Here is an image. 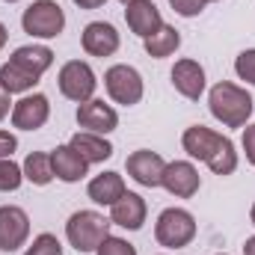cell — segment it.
<instances>
[{"instance_id": "obj_1", "label": "cell", "mask_w": 255, "mask_h": 255, "mask_svg": "<svg viewBox=\"0 0 255 255\" xmlns=\"http://www.w3.org/2000/svg\"><path fill=\"white\" fill-rule=\"evenodd\" d=\"M181 145L184 151L190 154L193 160H202L208 163V169L214 175H232L238 169V151H235V142L217 130L205 125H193L181 133Z\"/></svg>"}, {"instance_id": "obj_2", "label": "cell", "mask_w": 255, "mask_h": 255, "mask_svg": "<svg viewBox=\"0 0 255 255\" xmlns=\"http://www.w3.org/2000/svg\"><path fill=\"white\" fill-rule=\"evenodd\" d=\"M208 107L211 116L226 128H244L253 116V95L232 80H220L208 92Z\"/></svg>"}, {"instance_id": "obj_3", "label": "cell", "mask_w": 255, "mask_h": 255, "mask_svg": "<svg viewBox=\"0 0 255 255\" xmlns=\"http://www.w3.org/2000/svg\"><path fill=\"white\" fill-rule=\"evenodd\" d=\"M110 220L98 211H74L65 223V238L77 253H95L110 235Z\"/></svg>"}, {"instance_id": "obj_4", "label": "cell", "mask_w": 255, "mask_h": 255, "mask_svg": "<svg viewBox=\"0 0 255 255\" xmlns=\"http://www.w3.org/2000/svg\"><path fill=\"white\" fill-rule=\"evenodd\" d=\"M21 27L33 39H57L65 27V12L57 0H33L21 15Z\"/></svg>"}, {"instance_id": "obj_5", "label": "cell", "mask_w": 255, "mask_h": 255, "mask_svg": "<svg viewBox=\"0 0 255 255\" xmlns=\"http://www.w3.org/2000/svg\"><path fill=\"white\" fill-rule=\"evenodd\" d=\"M154 238L166 250H184L196 238V217L184 208H166L160 211L154 223Z\"/></svg>"}, {"instance_id": "obj_6", "label": "cell", "mask_w": 255, "mask_h": 255, "mask_svg": "<svg viewBox=\"0 0 255 255\" xmlns=\"http://www.w3.org/2000/svg\"><path fill=\"white\" fill-rule=\"evenodd\" d=\"M104 89L107 95L122 104V107H133L142 101V92H145V83H142V74L133 68V65H110L104 71Z\"/></svg>"}, {"instance_id": "obj_7", "label": "cell", "mask_w": 255, "mask_h": 255, "mask_svg": "<svg viewBox=\"0 0 255 255\" xmlns=\"http://www.w3.org/2000/svg\"><path fill=\"white\" fill-rule=\"evenodd\" d=\"M57 83H60V92H63L68 101H74V104L89 101L95 95V89H98V77H95L92 65L83 63V60H68L60 68Z\"/></svg>"}, {"instance_id": "obj_8", "label": "cell", "mask_w": 255, "mask_h": 255, "mask_svg": "<svg viewBox=\"0 0 255 255\" xmlns=\"http://www.w3.org/2000/svg\"><path fill=\"white\" fill-rule=\"evenodd\" d=\"M30 238V217L18 205H0V250L18 253Z\"/></svg>"}, {"instance_id": "obj_9", "label": "cell", "mask_w": 255, "mask_h": 255, "mask_svg": "<svg viewBox=\"0 0 255 255\" xmlns=\"http://www.w3.org/2000/svg\"><path fill=\"white\" fill-rule=\"evenodd\" d=\"M125 169L139 187H160L166 160L157 151H151V148H136L133 154H128Z\"/></svg>"}, {"instance_id": "obj_10", "label": "cell", "mask_w": 255, "mask_h": 255, "mask_svg": "<svg viewBox=\"0 0 255 255\" xmlns=\"http://www.w3.org/2000/svg\"><path fill=\"white\" fill-rule=\"evenodd\" d=\"M51 119V101L42 92H27L21 101L12 104V125L18 130H39Z\"/></svg>"}, {"instance_id": "obj_11", "label": "cell", "mask_w": 255, "mask_h": 255, "mask_svg": "<svg viewBox=\"0 0 255 255\" xmlns=\"http://www.w3.org/2000/svg\"><path fill=\"white\" fill-rule=\"evenodd\" d=\"M160 187L166 193H172L175 199H190V196H196L199 187H202V175H199V169L193 166L190 160H172V163H166V169H163Z\"/></svg>"}, {"instance_id": "obj_12", "label": "cell", "mask_w": 255, "mask_h": 255, "mask_svg": "<svg viewBox=\"0 0 255 255\" xmlns=\"http://www.w3.org/2000/svg\"><path fill=\"white\" fill-rule=\"evenodd\" d=\"M77 125L83 130H89V133L107 136V133H113L119 128V113L110 104H104L101 98H89V101H83L77 107Z\"/></svg>"}, {"instance_id": "obj_13", "label": "cell", "mask_w": 255, "mask_h": 255, "mask_svg": "<svg viewBox=\"0 0 255 255\" xmlns=\"http://www.w3.org/2000/svg\"><path fill=\"white\" fill-rule=\"evenodd\" d=\"M80 45L89 57H113L122 45L119 39V30L107 21H92L83 27V36H80Z\"/></svg>"}, {"instance_id": "obj_14", "label": "cell", "mask_w": 255, "mask_h": 255, "mask_svg": "<svg viewBox=\"0 0 255 255\" xmlns=\"http://www.w3.org/2000/svg\"><path fill=\"white\" fill-rule=\"evenodd\" d=\"M172 86L178 95H184L187 101H199L205 92V68L196 60H178L172 65Z\"/></svg>"}, {"instance_id": "obj_15", "label": "cell", "mask_w": 255, "mask_h": 255, "mask_svg": "<svg viewBox=\"0 0 255 255\" xmlns=\"http://www.w3.org/2000/svg\"><path fill=\"white\" fill-rule=\"evenodd\" d=\"M125 21H128V30L136 33L139 39H148L151 33H157L163 27L160 9L154 6V0H139V3L125 6Z\"/></svg>"}, {"instance_id": "obj_16", "label": "cell", "mask_w": 255, "mask_h": 255, "mask_svg": "<svg viewBox=\"0 0 255 255\" xmlns=\"http://www.w3.org/2000/svg\"><path fill=\"white\" fill-rule=\"evenodd\" d=\"M145 214H148V208L139 193H125L116 205H110V223L122 226L128 232H139L145 223Z\"/></svg>"}, {"instance_id": "obj_17", "label": "cell", "mask_w": 255, "mask_h": 255, "mask_svg": "<svg viewBox=\"0 0 255 255\" xmlns=\"http://www.w3.org/2000/svg\"><path fill=\"white\" fill-rule=\"evenodd\" d=\"M51 163H54V175L65 184H77L80 178L89 175V163L71 148V145H57L51 151Z\"/></svg>"}, {"instance_id": "obj_18", "label": "cell", "mask_w": 255, "mask_h": 255, "mask_svg": "<svg viewBox=\"0 0 255 255\" xmlns=\"http://www.w3.org/2000/svg\"><path fill=\"white\" fill-rule=\"evenodd\" d=\"M68 145L92 166V163H104V160H110L113 157V145L101 136V133H89V130H77L71 139H68Z\"/></svg>"}, {"instance_id": "obj_19", "label": "cell", "mask_w": 255, "mask_h": 255, "mask_svg": "<svg viewBox=\"0 0 255 255\" xmlns=\"http://www.w3.org/2000/svg\"><path fill=\"white\" fill-rule=\"evenodd\" d=\"M86 193H89V199L95 205H107L110 208V205H116L125 196L128 187H125V178L119 172H101V175H95L86 184Z\"/></svg>"}, {"instance_id": "obj_20", "label": "cell", "mask_w": 255, "mask_h": 255, "mask_svg": "<svg viewBox=\"0 0 255 255\" xmlns=\"http://www.w3.org/2000/svg\"><path fill=\"white\" fill-rule=\"evenodd\" d=\"M9 63L21 65L24 71H30V74H36V77H42V74L54 65V51H51L48 45H21V48H15V51H12Z\"/></svg>"}, {"instance_id": "obj_21", "label": "cell", "mask_w": 255, "mask_h": 255, "mask_svg": "<svg viewBox=\"0 0 255 255\" xmlns=\"http://www.w3.org/2000/svg\"><path fill=\"white\" fill-rule=\"evenodd\" d=\"M145 45V54L154 57V60H163V57H172L178 48H181V33L169 24H163L157 33H151L148 39H142Z\"/></svg>"}, {"instance_id": "obj_22", "label": "cell", "mask_w": 255, "mask_h": 255, "mask_svg": "<svg viewBox=\"0 0 255 255\" xmlns=\"http://www.w3.org/2000/svg\"><path fill=\"white\" fill-rule=\"evenodd\" d=\"M24 178L36 187H48L57 175H54V163H51V154L48 151H30L24 157Z\"/></svg>"}, {"instance_id": "obj_23", "label": "cell", "mask_w": 255, "mask_h": 255, "mask_svg": "<svg viewBox=\"0 0 255 255\" xmlns=\"http://www.w3.org/2000/svg\"><path fill=\"white\" fill-rule=\"evenodd\" d=\"M36 83H39V77L30 74V71H24L21 65H15V63L0 65V86L9 95H27L30 89H36Z\"/></svg>"}, {"instance_id": "obj_24", "label": "cell", "mask_w": 255, "mask_h": 255, "mask_svg": "<svg viewBox=\"0 0 255 255\" xmlns=\"http://www.w3.org/2000/svg\"><path fill=\"white\" fill-rule=\"evenodd\" d=\"M24 181V169L12 160V157H3L0 160V193H15Z\"/></svg>"}, {"instance_id": "obj_25", "label": "cell", "mask_w": 255, "mask_h": 255, "mask_svg": "<svg viewBox=\"0 0 255 255\" xmlns=\"http://www.w3.org/2000/svg\"><path fill=\"white\" fill-rule=\"evenodd\" d=\"M24 255H63V244L57 241V235L42 232L39 238H33V244L27 247Z\"/></svg>"}, {"instance_id": "obj_26", "label": "cell", "mask_w": 255, "mask_h": 255, "mask_svg": "<svg viewBox=\"0 0 255 255\" xmlns=\"http://www.w3.org/2000/svg\"><path fill=\"white\" fill-rule=\"evenodd\" d=\"M95 255H136V247L128 244L125 238H113V235H107L104 244L95 250Z\"/></svg>"}, {"instance_id": "obj_27", "label": "cell", "mask_w": 255, "mask_h": 255, "mask_svg": "<svg viewBox=\"0 0 255 255\" xmlns=\"http://www.w3.org/2000/svg\"><path fill=\"white\" fill-rule=\"evenodd\" d=\"M235 71H238L241 80H247L250 86H255V48L238 54V60H235Z\"/></svg>"}, {"instance_id": "obj_28", "label": "cell", "mask_w": 255, "mask_h": 255, "mask_svg": "<svg viewBox=\"0 0 255 255\" xmlns=\"http://www.w3.org/2000/svg\"><path fill=\"white\" fill-rule=\"evenodd\" d=\"M169 6H172L181 18H196V15L205 9V3H202V0H169Z\"/></svg>"}, {"instance_id": "obj_29", "label": "cell", "mask_w": 255, "mask_h": 255, "mask_svg": "<svg viewBox=\"0 0 255 255\" xmlns=\"http://www.w3.org/2000/svg\"><path fill=\"white\" fill-rule=\"evenodd\" d=\"M241 145H244V154H247V160L255 166V125H247V128H244Z\"/></svg>"}, {"instance_id": "obj_30", "label": "cell", "mask_w": 255, "mask_h": 255, "mask_svg": "<svg viewBox=\"0 0 255 255\" xmlns=\"http://www.w3.org/2000/svg\"><path fill=\"white\" fill-rule=\"evenodd\" d=\"M15 148H18V139H15V133H9V130H0V160H3V157H12V154H15Z\"/></svg>"}, {"instance_id": "obj_31", "label": "cell", "mask_w": 255, "mask_h": 255, "mask_svg": "<svg viewBox=\"0 0 255 255\" xmlns=\"http://www.w3.org/2000/svg\"><path fill=\"white\" fill-rule=\"evenodd\" d=\"M9 113H12V95H9V92L0 86V122H3Z\"/></svg>"}, {"instance_id": "obj_32", "label": "cell", "mask_w": 255, "mask_h": 255, "mask_svg": "<svg viewBox=\"0 0 255 255\" xmlns=\"http://www.w3.org/2000/svg\"><path fill=\"white\" fill-rule=\"evenodd\" d=\"M107 0H74V6H80V9H101Z\"/></svg>"}, {"instance_id": "obj_33", "label": "cell", "mask_w": 255, "mask_h": 255, "mask_svg": "<svg viewBox=\"0 0 255 255\" xmlns=\"http://www.w3.org/2000/svg\"><path fill=\"white\" fill-rule=\"evenodd\" d=\"M244 255H255V235L253 238H247V244H244Z\"/></svg>"}, {"instance_id": "obj_34", "label": "cell", "mask_w": 255, "mask_h": 255, "mask_svg": "<svg viewBox=\"0 0 255 255\" xmlns=\"http://www.w3.org/2000/svg\"><path fill=\"white\" fill-rule=\"evenodd\" d=\"M6 39H9V33H6V27L0 24V51H3V45H6Z\"/></svg>"}, {"instance_id": "obj_35", "label": "cell", "mask_w": 255, "mask_h": 255, "mask_svg": "<svg viewBox=\"0 0 255 255\" xmlns=\"http://www.w3.org/2000/svg\"><path fill=\"white\" fill-rule=\"evenodd\" d=\"M250 220H253V226H255V205H253V211H250Z\"/></svg>"}, {"instance_id": "obj_36", "label": "cell", "mask_w": 255, "mask_h": 255, "mask_svg": "<svg viewBox=\"0 0 255 255\" xmlns=\"http://www.w3.org/2000/svg\"><path fill=\"white\" fill-rule=\"evenodd\" d=\"M119 3H125V6H130V3H139V0H119Z\"/></svg>"}, {"instance_id": "obj_37", "label": "cell", "mask_w": 255, "mask_h": 255, "mask_svg": "<svg viewBox=\"0 0 255 255\" xmlns=\"http://www.w3.org/2000/svg\"><path fill=\"white\" fill-rule=\"evenodd\" d=\"M202 3H205V6H208V3H217V0H202Z\"/></svg>"}, {"instance_id": "obj_38", "label": "cell", "mask_w": 255, "mask_h": 255, "mask_svg": "<svg viewBox=\"0 0 255 255\" xmlns=\"http://www.w3.org/2000/svg\"><path fill=\"white\" fill-rule=\"evenodd\" d=\"M6 3H18V0H6Z\"/></svg>"}, {"instance_id": "obj_39", "label": "cell", "mask_w": 255, "mask_h": 255, "mask_svg": "<svg viewBox=\"0 0 255 255\" xmlns=\"http://www.w3.org/2000/svg\"><path fill=\"white\" fill-rule=\"evenodd\" d=\"M217 255H226V253H217Z\"/></svg>"}]
</instances>
